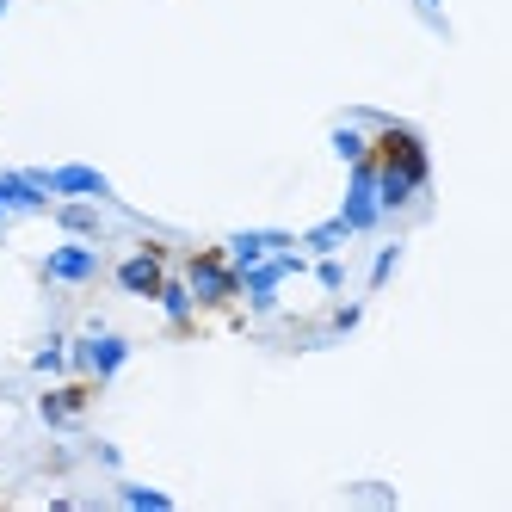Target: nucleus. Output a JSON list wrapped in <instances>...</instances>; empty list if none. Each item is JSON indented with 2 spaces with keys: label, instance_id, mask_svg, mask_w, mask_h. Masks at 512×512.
Listing matches in <instances>:
<instances>
[{
  "label": "nucleus",
  "instance_id": "20e7f679",
  "mask_svg": "<svg viewBox=\"0 0 512 512\" xmlns=\"http://www.w3.org/2000/svg\"><path fill=\"white\" fill-rule=\"evenodd\" d=\"M377 173H371V161H352V186H346V210H340V229L346 235H364V229H371L377 223Z\"/></svg>",
  "mask_w": 512,
  "mask_h": 512
},
{
  "label": "nucleus",
  "instance_id": "ddd939ff",
  "mask_svg": "<svg viewBox=\"0 0 512 512\" xmlns=\"http://www.w3.org/2000/svg\"><path fill=\"white\" fill-rule=\"evenodd\" d=\"M334 149H340L346 161H358V155H364V136H358V130H334Z\"/></svg>",
  "mask_w": 512,
  "mask_h": 512
},
{
  "label": "nucleus",
  "instance_id": "4468645a",
  "mask_svg": "<svg viewBox=\"0 0 512 512\" xmlns=\"http://www.w3.org/2000/svg\"><path fill=\"white\" fill-rule=\"evenodd\" d=\"M31 364H38V371H62V340H50L38 358H31Z\"/></svg>",
  "mask_w": 512,
  "mask_h": 512
},
{
  "label": "nucleus",
  "instance_id": "39448f33",
  "mask_svg": "<svg viewBox=\"0 0 512 512\" xmlns=\"http://www.w3.org/2000/svg\"><path fill=\"white\" fill-rule=\"evenodd\" d=\"M68 358H75V371H81V377H99V383H105V377H118V371H124L130 340H124V334H93V340H81Z\"/></svg>",
  "mask_w": 512,
  "mask_h": 512
},
{
  "label": "nucleus",
  "instance_id": "1a4fd4ad",
  "mask_svg": "<svg viewBox=\"0 0 512 512\" xmlns=\"http://www.w3.org/2000/svg\"><path fill=\"white\" fill-rule=\"evenodd\" d=\"M0 204H7V210H31V216H50L56 198L31 173H0Z\"/></svg>",
  "mask_w": 512,
  "mask_h": 512
},
{
  "label": "nucleus",
  "instance_id": "423d86ee",
  "mask_svg": "<svg viewBox=\"0 0 512 512\" xmlns=\"http://www.w3.org/2000/svg\"><path fill=\"white\" fill-rule=\"evenodd\" d=\"M50 198H112V179L93 173V167H44V173H31Z\"/></svg>",
  "mask_w": 512,
  "mask_h": 512
},
{
  "label": "nucleus",
  "instance_id": "a211bd4d",
  "mask_svg": "<svg viewBox=\"0 0 512 512\" xmlns=\"http://www.w3.org/2000/svg\"><path fill=\"white\" fill-rule=\"evenodd\" d=\"M0 223H7V204H0Z\"/></svg>",
  "mask_w": 512,
  "mask_h": 512
},
{
  "label": "nucleus",
  "instance_id": "f257e3e1",
  "mask_svg": "<svg viewBox=\"0 0 512 512\" xmlns=\"http://www.w3.org/2000/svg\"><path fill=\"white\" fill-rule=\"evenodd\" d=\"M364 161H371L383 179H408L414 192H426L432 161H426V136L408 124H377V136L364 142Z\"/></svg>",
  "mask_w": 512,
  "mask_h": 512
},
{
  "label": "nucleus",
  "instance_id": "9b49d317",
  "mask_svg": "<svg viewBox=\"0 0 512 512\" xmlns=\"http://www.w3.org/2000/svg\"><path fill=\"white\" fill-rule=\"evenodd\" d=\"M50 216L68 229V235H99V210L93 204H75V198H56L50 204Z\"/></svg>",
  "mask_w": 512,
  "mask_h": 512
},
{
  "label": "nucleus",
  "instance_id": "dca6fc26",
  "mask_svg": "<svg viewBox=\"0 0 512 512\" xmlns=\"http://www.w3.org/2000/svg\"><path fill=\"white\" fill-rule=\"evenodd\" d=\"M340 235H346V229H340V223H327V229H315V235H309V247H321V253H327V247H334V241H340Z\"/></svg>",
  "mask_w": 512,
  "mask_h": 512
},
{
  "label": "nucleus",
  "instance_id": "f03ea898",
  "mask_svg": "<svg viewBox=\"0 0 512 512\" xmlns=\"http://www.w3.org/2000/svg\"><path fill=\"white\" fill-rule=\"evenodd\" d=\"M186 290L204 315H223L241 297V272L229 260V247H192L186 253Z\"/></svg>",
  "mask_w": 512,
  "mask_h": 512
},
{
  "label": "nucleus",
  "instance_id": "9d476101",
  "mask_svg": "<svg viewBox=\"0 0 512 512\" xmlns=\"http://www.w3.org/2000/svg\"><path fill=\"white\" fill-rule=\"evenodd\" d=\"M155 303L173 315V327H179V334H192V309H198V303H192L186 278H173V272H167V284H161V297H155Z\"/></svg>",
  "mask_w": 512,
  "mask_h": 512
},
{
  "label": "nucleus",
  "instance_id": "0eeeda50",
  "mask_svg": "<svg viewBox=\"0 0 512 512\" xmlns=\"http://www.w3.org/2000/svg\"><path fill=\"white\" fill-rule=\"evenodd\" d=\"M99 401V377H81V383H62V389H50L44 401H38V414L50 420V426H75L87 408Z\"/></svg>",
  "mask_w": 512,
  "mask_h": 512
},
{
  "label": "nucleus",
  "instance_id": "f8f14e48",
  "mask_svg": "<svg viewBox=\"0 0 512 512\" xmlns=\"http://www.w3.org/2000/svg\"><path fill=\"white\" fill-rule=\"evenodd\" d=\"M124 500L142 512H167V494H155V488H124Z\"/></svg>",
  "mask_w": 512,
  "mask_h": 512
},
{
  "label": "nucleus",
  "instance_id": "f3484780",
  "mask_svg": "<svg viewBox=\"0 0 512 512\" xmlns=\"http://www.w3.org/2000/svg\"><path fill=\"white\" fill-rule=\"evenodd\" d=\"M315 272H321V284H327V290H334V284H340V278H346V272H340V260H321V266H315Z\"/></svg>",
  "mask_w": 512,
  "mask_h": 512
},
{
  "label": "nucleus",
  "instance_id": "6e6552de",
  "mask_svg": "<svg viewBox=\"0 0 512 512\" xmlns=\"http://www.w3.org/2000/svg\"><path fill=\"white\" fill-rule=\"evenodd\" d=\"M44 278H56V284H93L99 278V253L87 241H62L44 260Z\"/></svg>",
  "mask_w": 512,
  "mask_h": 512
},
{
  "label": "nucleus",
  "instance_id": "7ed1b4c3",
  "mask_svg": "<svg viewBox=\"0 0 512 512\" xmlns=\"http://www.w3.org/2000/svg\"><path fill=\"white\" fill-rule=\"evenodd\" d=\"M167 247L161 241H142L136 253H130V260H118V290H130V297H161V284H167Z\"/></svg>",
  "mask_w": 512,
  "mask_h": 512
},
{
  "label": "nucleus",
  "instance_id": "2eb2a0df",
  "mask_svg": "<svg viewBox=\"0 0 512 512\" xmlns=\"http://www.w3.org/2000/svg\"><path fill=\"white\" fill-rule=\"evenodd\" d=\"M395 260H401V247H383V253H377V272H371V284H383V278L395 272Z\"/></svg>",
  "mask_w": 512,
  "mask_h": 512
},
{
  "label": "nucleus",
  "instance_id": "6ab92c4d",
  "mask_svg": "<svg viewBox=\"0 0 512 512\" xmlns=\"http://www.w3.org/2000/svg\"><path fill=\"white\" fill-rule=\"evenodd\" d=\"M432 7H438V0H432Z\"/></svg>",
  "mask_w": 512,
  "mask_h": 512
}]
</instances>
